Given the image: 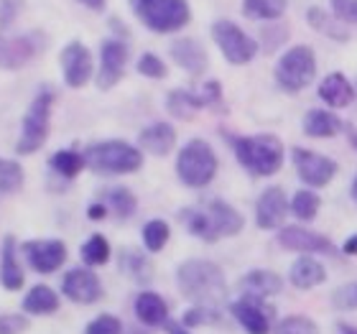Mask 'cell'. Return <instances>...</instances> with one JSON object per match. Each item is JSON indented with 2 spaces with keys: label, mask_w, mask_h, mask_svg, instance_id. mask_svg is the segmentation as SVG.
I'll use <instances>...</instances> for the list:
<instances>
[{
  "label": "cell",
  "mask_w": 357,
  "mask_h": 334,
  "mask_svg": "<svg viewBox=\"0 0 357 334\" xmlns=\"http://www.w3.org/2000/svg\"><path fill=\"white\" fill-rule=\"evenodd\" d=\"M217 174V156L212 146L202 138H192L176 156V176L189 189L207 186Z\"/></svg>",
  "instance_id": "cell-5"
},
{
  "label": "cell",
  "mask_w": 357,
  "mask_h": 334,
  "mask_svg": "<svg viewBox=\"0 0 357 334\" xmlns=\"http://www.w3.org/2000/svg\"><path fill=\"white\" fill-rule=\"evenodd\" d=\"M240 289L245 296H255V298H268L281 294L283 289V278L268 268H253L248 275L240 278Z\"/></svg>",
  "instance_id": "cell-23"
},
{
  "label": "cell",
  "mask_w": 357,
  "mask_h": 334,
  "mask_svg": "<svg viewBox=\"0 0 357 334\" xmlns=\"http://www.w3.org/2000/svg\"><path fill=\"white\" fill-rule=\"evenodd\" d=\"M0 283L6 291H21L23 271L21 263L15 260V238L8 235L3 240V255H0Z\"/></svg>",
  "instance_id": "cell-27"
},
{
  "label": "cell",
  "mask_w": 357,
  "mask_h": 334,
  "mask_svg": "<svg viewBox=\"0 0 357 334\" xmlns=\"http://www.w3.org/2000/svg\"><path fill=\"white\" fill-rule=\"evenodd\" d=\"M84 334H123V321L112 314H100L89 321Z\"/></svg>",
  "instance_id": "cell-41"
},
{
  "label": "cell",
  "mask_w": 357,
  "mask_h": 334,
  "mask_svg": "<svg viewBox=\"0 0 357 334\" xmlns=\"http://www.w3.org/2000/svg\"><path fill=\"white\" fill-rule=\"evenodd\" d=\"M23 169L13 158L0 156V194H15L23 186Z\"/></svg>",
  "instance_id": "cell-36"
},
{
  "label": "cell",
  "mask_w": 357,
  "mask_h": 334,
  "mask_svg": "<svg viewBox=\"0 0 357 334\" xmlns=\"http://www.w3.org/2000/svg\"><path fill=\"white\" fill-rule=\"evenodd\" d=\"M61 294L75 301V304H95L102 298V283L97 278L95 271L89 268H75L64 275L61 281Z\"/></svg>",
  "instance_id": "cell-17"
},
{
  "label": "cell",
  "mask_w": 357,
  "mask_h": 334,
  "mask_svg": "<svg viewBox=\"0 0 357 334\" xmlns=\"http://www.w3.org/2000/svg\"><path fill=\"white\" fill-rule=\"evenodd\" d=\"M207 215L212 220V227H215L217 238H235L240 235V230L245 227V220L238 209L227 204L225 199H212L207 204Z\"/></svg>",
  "instance_id": "cell-20"
},
{
  "label": "cell",
  "mask_w": 357,
  "mask_h": 334,
  "mask_svg": "<svg viewBox=\"0 0 357 334\" xmlns=\"http://www.w3.org/2000/svg\"><path fill=\"white\" fill-rule=\"evenodd\" d=\"M84 161L95 174H107V176H123V174H135L143 164V151L133 143L126 141H102L92 143L84 151Z\"/></svg>",
  "instance_id": "cell-3"
},
{
  "label": "cell",
  "mask_w": 357,
  "mask_h": 334,
  "mask_svg": "<svg viewBox=\"0 0 357 334\" xmlns=\"http://www.w3.org/2000/svg\"><path fill=\"white\" fill-rule=\"evenodd\" d=\"M49 166H52L59 176L64 179H75L79 171L87 166V161H84V153H79V151L75 149H64V151H56L52 158H49Z\"/></svg>",
  "instance_id": "cell-34"
},
{
  "label": "cell",
  "mask_w": 357,
  "mask_h": 334,
  "mask_svg": "<svg viewBox=\"0 0 357 334\" xmlns=\"http://www.w3.org/2000/svg\"><path fill=\"white\" fill-rule=\"evenodd\" d=\"M176 146V130L169 123H151L138 133V149L151 156H169Z\"/></svg>",
  "instance_id": "cell-18"
},
{
  "label": "cell",
  "mask_w": 357,
  "mask_h": 334,
  "mask_svg": "<svg viewBox=\"0 0 357 334\" xmlns=\"http://www.w3.org/2000/svg\"><path fill=\"white\" fill-rule=\"evenodd\" d=\"M52 105H54V92L49 87L41 89V92L33 97L31 107L26 110V115H23L21 138L15 143V151H18L21 156L36 153L46 143V138H49V123H52Z\"/></svg>",
  "instance_id": "cell-6"
},
{
  "label": "cell",
  "mask_w": 357,
  "mask_h": 334,
  "mask_svg": "<svg viewBox=\"0 0 357 334\" xmlns=\"http://www.w3.org/2000/svg\"><path fill=\"white\" fill-rule=\"evenodd\" d=\"M29 327L26 314H0V334H23Z\"/></svg>",
  "instance_id": "cell-43"
},
{
  "label": "cell",
  "mask_w": 357,
  "mask_h": 334,
  "mask_svg": "<svg viewBox=\"0 0 357 334\" xmlns=\"http://www.w3.org/2000/svg\"><path fill=\"white\" fill-rule=\"evenodd\" d=\"M87 217L89 220H105V217H107V204H105V202H92V204H89L87 207Z\"/></svg>",
  "instance_id": "cell-47"
},
{
  "label": "cell",
  "mask_w": 357,
  "mask_h": 334,
  "mask_svg": "<svg viewBox=\"0 0 357 334\" xmlns=\"http://www.w3.org/2000/svg\"><path fill=\"white\" fill-rule=\"evenodd\" d=\"M21 10V0H0V29H8Z\"/></svg>",
  "instance_id": "cell-45"
},
{
  "label": "cell",
  "mask_w": 357,
  "mask_h": 334,
  "mask_svg": "<svg viewBox=\"0 0 357 334\" xmlns=\"http://www.w3.org/2000/svg\"><path fill=\"white\" fill-rule=\"evenodd\" d=\"M342 252L344 255H357V235H350V238L344 240Z\"/></svg>",
  "instance_id": "cell-48"
},
{
  "label": "cell",
  "mask_w": 357,
  "mask_h": 334,
  "mask_svg": "<svg viewBox=\"0 0 357 334\" xmlns=\"http://www.w3.org/2000/svg\"><path fill=\"white\" fill-rule=\"evenodd\" d=\"M23 255L36 273H54L67 260V245L61 240H29L23 243Z\"/></svg>",
  "instance_id": "cell-16"
},
{
  "label": "cell",
  "mask_w": 357,
  "mask_h": 334,
  "mask_svg": "<svg viewBox=\"0 0 357 334\" xmlns=\"http://www.w3.org/2000/svg\"><path fill=\"white\" fill-rule=\"evenodd\" d=\"M164 327H166V332H169V334H192V332H186L184 324H176V321H166Z\"/></svg>",
  "instance_id": "cell-49"
},
{
  "label": "cell",
  "mask_w": 357,
  "mask_h": 334,
  "mask_svg": "<svg viewBox=\"0 0 357 334\" xmlns=\"http://www.w3.org/2000/svg\"><path fill=\"white\" fill-rule=\"evenodd\" d=\"M128 46L120 38H107L100 46V72H97V87L112 89L123 79L128 64Z\"/></svg>",
  "instance_id": "cell-15"
},
{
  "label": "cell",
  "mask_w": 357,
  "mask_h": 334,
  "mask_svg": "<svg viewBox=\"0 0 357 334\" xmlns=\"http://www.w3.org/2000/svg\"><path fill=\"white\" fill-rule=\"evenodd\" d=\"M289 281L301 291L317 289L327 281V268L321 266L314 255H298L294 263H291L289 271Z\"/></svg>",
  "instance_id": "cell-22"
},
{
  "label": "cell",
  "mask_w": 357,
  "mask_h": 334,
  "mask_svg": "<svg viewBox=\"0 0 357 334\" xmlns=\"http://www.w3.org/2000/svg\"><path fill=\"white\" fill-rule=\"evenodd\" d=\"M143 245L149 252H158L161 248L169 243L172 238V230H169V225L164 220H149V222L143 225Z\"/></svg>",
  "instance_id": "cell-38"
},
{
  "label": "cell",
  "mask_w": 357,
  "mask_h": 334,
  "mask_svg": "<svg viewBox=\"0 0 357 334\" xmlns=\"http://www.w3.org/2000/svg\"><path fill=\"white\" fill-rule=\"evenodd\" d=\"M289 8V0H243V15L253 21H278Z\"/></svg>",
  "instance_id": "cell-31"
},
{
  "label": "cell",
  "mask_w": 357,
  "mask_h": 334,
  "mask_svg": "<svg viewBox=\"0 0 357 334\" xmlns=\"http://www.w3.org/2000/svg\"><path fill=\"white\" fill-rule=\"evenodd\" d=\"M79 255H82V260L89 268L105 266V263L110 260V243H107V238H102V235H92L82 245Z\"/></svg>",
  "instance_id": "cell-39"
},
{
  "label": "cell",
  "mask_w": 357,
  "mask_h": 334,
  "mask_svg": "<svg viewBox=\"0 0 357 334\" xmlns=\"http://www.w3.org/2000/svg\"><path fill=\"white\" fill-rule=\"evenodd\" d=\"M59 309V296L49 286H33L23 298V312L33 317H49Z\"/></svg>",
  "instance_id": "cell-29"
},
{
  "label": "cell",
  "mask_w": 357,
  "mask_h": 334,
  "mask_svg": "<svg viewBox=\"0 0 357 334\" xmlns=\"http://www.w3.org/2000/svg\"><path fill=\"white\" fill-rule=\"evenodd\" d=\"M319 100L327 107H347V105L355 103V87L350 84V79L340 72H332L319 82Z\"/></svg>",
  "instance_id": "cell-24"
},
{
  "label": "cell",
  "mask_w": 357,
  "mask_h": 334,
  "mask_svg": "<svg viewBox=\"0 0 357 334\" xmlns=\"http://www.w3.org/2000/svg\"><path fill=\"white\" fill-rule=\"evenodd\" d=\"M306 21H309V26H312L317 33L332 38V41H347V38H350V33H347V29L342 26V21H340L335 13H327V10L319 6H312L306 10Z\"/></svg>",
  "instance_id": "cell-26"
},
{
  "label": "cell",
  "mask_w": 357,
  "mask_h": 334,
  "mask_svg": "<svg viewBox=\"0 0 357 334\" xmlns=\"http://www.w3.org/2000/svg\"><path fill=\"white\" fill-rule=\"evenodd\" d=\"M82 6H87L89 10H102L105 8V0H79Z\"/></svg>",
  "instance_id": "cell-51"
},
{
  "label": "cell",
  "mask_w": 357,
  "mask_h": 334,
  "mask_svg": "<svg viewBox=\"0 0 357 334\" xmlns=\"http://www.w3.org/2000/svg\"><path fill=\"white\" fill-rule=\"evenodd\" d=\"M169 52H172V59L176 61L178 67L189 72L192 77L202 75L207 69V52L202 49L197 38H176Z\"/></svg>",
  "instance_id": "cell-21"
},
{
  "label": "cell",
  "mask_w": 357,
  "mask_h": 334,
  "mask_svg": "<svg viewBox=\"0 0 357 334\" xmlns=\"http://www.w3.org/2000/svg\"><path fill=\"white\" fill-rule=\"evenodd\" d=\"M230 141L240 166L250 171L253 176H273L283 166L286 151H283V143L275 135H240V138H230Z\"/></svg>",
  "instance_id": "cell-2"
},
{
  "label": "cell",
  "mask_w": 357,
  "mask_h": 334,
  "mask_svg": "<svg viewBox=\"0 0 357 334\" xmlns=\"http://www.w3.org/2000/svg\"><path fill=\"white\" fill-rule=\"evenodd\" d=\"M181 222L186 225V230L192 232L194 238H199V240H204V243H215V240H220L217 238V232H215V227H212V220H209V215H207V209H184L181 212Z\"/></svg>",
  "instance_id": "cell-32"
},
{
  "label": "cell",
  "mask_w": 357,
  "mask_h": 334,
  "mask_svg": "<svg viewBox=\"0 0 357 334\" xmlns=\"http://www.w3.org/2000/svg\"><path fill=\"white\" fill-rule=\"evenodd\" d=\"M273 334H321V332L314 319L301 317V314H294V317H286V319L275 321Z\"/></svg>",
  "instance_id": "cell-40"
},
{
  "label": "cell",
  "mask_w": 357,
  "mask_h": 334,
  "mask_svg": "<svg viewBox=\"0 0 357 334\" xmlns=\"http://www.w3.org/2000/svg\"><path fill=\"white\" fill-rule=\"evenodd\" d=\"M176 286L184 298L204 306H217L227 294L222 268L204 258L184 260L176 268Z\"/></svg>",
  "instance_id": "cell-1"
},
{
  "label": "cell",
  "mask_w": 357,
  "mask_h": 334,
  "mask_svg": "<svg viewBox=\"0 0 357 334\" xmlns=\"http://www.w3.org/2000/svg\"><path fill=\"white\" fill-rule=\"evenodd\" d=\"M105 204L115 209L118 220H130L135 215V209H138V199H135V194L128 186H110L105 192Z\"/></svg>",
  "instance_id": "cell-33"
},
{
  "label": "cell",
  "mask_w": 357,
  "mask_h": 334,
  "mask_svg": "<svg viewBox=\"0 0 357 334\" xmlns=\"http://www.w3.org/2000/svg\"><path fill=\"white\" fill-rule=\"evenodd\" d=\"M135 319L146 327H164L169 321V304L164 296H158L156 291H141L133 301Z\"/></svg>",
  "instance_id": "cell-19"
},
{
  "label": "cell",
  "mask_w": 357,
  "mask_h": 334,
  "mask_svg": "<svg viewBox=\"0 0 357 334\" xmlns=\"http://www.w3.org/2000/svg\"><path fill=\"white\" fill-rule=\"evenodd\" d=\"M332 13L342 23H352L357 26V0H332Z\"/></svg>",
  "instance_id": "cell-44"
},
{
  "label": "cell",
  "mask_w": 357,
  "mask_h": 334,
  "mask_svg": "<svg viewBox=\"0 0 357 334\" xmlns=\"http://www.w3.org/2000/svg\"><path fill=\"white\" fill-rule=\"evenodd\" d=\"M120 271L133 278L135 283H149L153 278V266L151 260L143 255L141 250H133V248H126L120 252Z\"/></svg>",
  "instance_id": "cell-30"
},
{
  "label": "cell",
  "mask_w": 357,
  "mask_h": 334,
  "mask_svg": "<svg viewBox=\"0 0 357 334\" xmlns=\"http://www.w3.org/2000/svg\"><path fill=\"white\" fill-rule=\"evenodd\" d=\"M344 133H347V141H350V146L357 151V128L355 126H344Z\"/></svg>",
  "instance_id": "cell-50"
},
{
  "label": "cell",
  "mask_w": 357,
  "mask_h": 334,
  "mask_svg": "<svg viewBox=\"0 0 357 334\" xmlns=\"http://www.w3.org/2000/svg\"><path fill=\"white\" fill-rule=\"evenodd\" d=\"M202 107H207L199 92H189V89H174L166 97V110L172 112L176 120H192Z\"/></svg>",
  "instance_id": "cell-28"
},
{
  "label": "cell",
  "mask_w": 357,
  "mask_h": 334,
  "mask_svg": "<svg viewBox=\"0 0 357 334\" xmlns=\"http://www.w3.org/2000/svg\"><path fill=\"white\" fill-rule=\"evenodd\" d=\"M44 52V38L38 33L0 36V69H23Z\"/></svg>",
  "instance_id": "cell-11"
},
{
  "label": "cell",
  "mask_w": 357,
  "mask_h": 334,
  "mask_svg": "<svg viewBox=\"0 0 357 334\" xmlns=\"http://www.w3.org/2000/svg\"><path fill=\"white\" fill-rule=\"evenodd\" d=\"M130 8L135 18L153 33H176L192 18L186 0H130Z\"/></svg>",
  "instance_id": "cell-4"
},
{
  "label": "cell",
  "mask_w": 357,
  "mask_h": 334,
  "mask_svg": "<svg viewBox=\"0 0 357 334\" xmlns=\"http://www.w3.org/2000/svg\"><path fill=\"white\" fill-rule=\"evenodd\" d=\"M317 77V54L309 46H291L275 64V82L286 92H301Z\"/></svg>",
  "instance_id": "cell-7"
},
{
  "label": "cell",
  "mask_w": 357,
  "mask_h": 334,
  "mask_svg": "<svg viewBox=\"0 0 357 334\" xmlns=\"http://www.w3.org/2000/svg\"><path fill=\"white\" fill-rule=\"evenodd\" d=\"M220 321H222V314L217 312V306H204V304L192 306V309L184 312V317H181V324H184L186 329L212 327V324H220Z\"/></svg>",
  "instance_id": "cell-37"
},
{
  "label": "cell",
  "mask_w": 357,
  "mask_h": 334,
  "mask_svg": "<svg viewBox=\"0 0 357 334\" xmlns=\"http://www.w3.org/2000/svg\"><path fill=\"white\" fill-rule=\"evenodd\" d=\"M230 312L248 334H273V327H271V312L273 309L266 304V298L243 294V298H238L230 306Z\"/></svg>",
  "instance_id": "cell-13"
},
{
  "label": "cell",
  "mask_w": 357,
  "mask_h": 334,
  "mask_svg": "<svg viewBox=\"0 0 357 334\" xmlns=\"http://www.w3.org/2000/svg\"><path fill=\"white\" fill-rule=\"evenodd\" d=\"M340 334H357V327H352V324H340Z\"/></svg>",
  "instance_id": "cell-52"
},
{
  "label": "cell",
  "mask_w": 357,
  "mask_h": 334,
  "mask_svg": "<svg viewBox=\"0 0 357 334\" xmlns=\"http://www.w3.org/2000/svg\"><path fill=\"white\" fill-rule=\"evenodd\" d=\"M350 194H352V199H355V204H357V176H355V179H352Z\"/></svg>",
  "instance_id": "cell-53"
},
{
  "label": "cell",
  "mask_w": 357,
  "mask_h": 334,
  "mask_svg": "<svg viewBox=\"0 0 357 334\" xmlns=\"http://www.w3.org/2000/svg\"><path fill=\"white\" fill-rule=\"evenodd\" d=\"M59 64H61V75H64V82L72 89H79L92 79V54L84 44L79 41H72L61 49L59 54Z\"/></svg>",
  "instance_id": "cell-12"
},
{
  "label": "cell",
  "mask_w": 357,
  "mask_h": 334,
  "mask_svg": "<svg viewBox=\"0 0 357 334\" xmlns=\"http://www.w3.org/2000/svg\"><path fill=\"white\" fill-rule=\"evenodd\" d=\"M212 38H215V44L220 46V52H222L225 59L230 61V64H235V67L253 61L255 54H258V41H255L253 36H248L245 31L232 21H215V26H212Z\"/></svg>",
  "instance_id": "cell-8"
},
{
  "label": "cell",
  "mask_w": 357,
  "mask_h": 334,
  "mask_svg": "<svg viewBox=\"0 0 357 334\" xmlns=\"http://www.w3.org/2000/svg\"><path fill=\"white\" fill-rule=\"evenodd\" d=\"M304 133L312 135V138H335L337 133L344 130V123L337 118L332 110H309L304 115Z\"/></svg>",
  "instance_id": "cell-25"
},
{
  "label": "cell",
  "mask_w": 357,
  "mask_h": 334,
  "mask_svg": "<svg viewBox=\"0 0 357 334\" xmlns=\"http://www.w3.org/2000/svg\"><path fill=\"white\" fill-rule=\"evenodd\" d=\"M278 245L283 250H294L301 252V255H332L337 250L335 243L327 235L304 230L298 225H283L281 230H278Z\"/></svg>",
  "instance_id": "cell-10"
},
{
  "label": "cell",
  "mask_w": 357,
  "mask_h": 334,
  "mask_svg": "<svg viewBox=\"0 0 357 334\" xmlns=\"http://www.w3.org/2000/svg\"><path fill=\"white\" fill-rule=\"evenodd\" d=\"M291 158H294V169H296L298 179L312 189L327 186L337 174V161H332L329 156H321V153H314V151L294 149Z\"/></svg>",
  "instance_id": "cell-9"
},
{
  "label": "cell",
  "mask_w": 357,
  "mask_h": 334,
  "mask_svg": "<svg viewBox=\"0 0 357 334\" xmlns=\"http://www.w3.org/2000/svg\"><path fill=\"white\" fill-rule=\"evenodd\" d=\"M138 75L149 77V79H164L169 75V69L161 59H158L156 54H143L141 59H138Z\"/></svg>",
  "instance_id": "cell-42"
},
{
  "label": "cell",
  "mask_w": 357,
  "mask_h": 334,
  "mask_svg": "<svg viewBox=\"0 0 357 334\" xmlns=\"http://www.w3.org/2000/svg\"><path fill=\"white\" fill-rule=\"evenodd\" d=\"M319 207H321L319 194L312 192V189H301V192H296L294 199H291V212H294V217L301 220V222H312L314 217L319 215Z\"/></svg>",
  "instance_id": "cell-35"
},
{
  "label": "cell",
  "mask_w": 357,
  "mask_h": 334,
  "mask_svg": "<svg viewBox=\"0 0 357 334\" xmlns=\"http://www.w3.org/2000/svg\"><path fill=\"white\" fill-rule=\"evenodd\" d=\"M289 212H291V204L281 186H268V189H263L258 202H255V222H258L261 230H281Z\"/></svg>",
  "instance_id": "cell-14"
},
{
  "label": "cell",
  "mask_w": 357,
  "mask_h": 334,
  "mask_svg": "<svg viewBox=\"0 0 357 334\" xmlns=\"http://www.w3.org/2000/svg\"><path fill=\"white\" fill-rule=\"evenodd\" d=\"M199 95L202 100H204V105H220L222 103V87H220V82H207V84H202L199 89Z\"/></svg>",
  "instance_id": "cell-46"
},
{
  "label": "cell",
  "mask_w": 357,
  "mask_h": 334,
  "mask_svg": "<svg viewBox=\"0 0 357 334\" xmlns=\"http://www.w3.org/2000/svg\"><path fill=\"white\" fill-rule=\"evenodd\" d=\"M355 296H357V283H355Z\"/></svg>",
  "instance_id": "cell-54"
}]
</instances>
